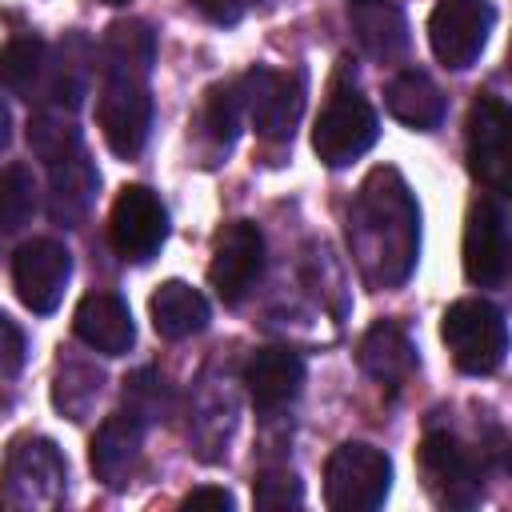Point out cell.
<instances>
[{
    "instance_id": "1",
    "label": "cell",
    "mask_w": 512,
    "mask_h": 512,
    "mask_svg": "<svg viewBox=\"0 0 512 512\" xmlns=\"http://www.w3.org/2000/svg\"><path fill=\"white\" fill-rule=\"evenodd\" d=\"M348 244L372 288H400L420 256V208L404 176L388 164L372 168L348 208Z\"/></svg>"
},
{
    "instance_id": "2",
    "label": "cell",
    "mask_w": 512,
    "mask_h": 512,
    "mask_svg": "<svg viewBox=\"0 0 512 512\" xmlns=\"http://www.w3.org/2000/svg\"><path fill=\"white\" fill-rule=\"evenodd\" d=\"M68 492V460L48 436H20L8 444L0 464V508L8 512H52Z\"/></svg>"
},
{
    "instance_id": "3",
    "label": "cell",
    "mask_w": 512,
    "mask_h": 512,
    "mask_svg": "<svg viewBox=\"0 0 512 512\" xmlns=\"http://www.w3.org/2000/svg\"><path fill=\"white\" fill-rule=\"evenodd\" d=\"M440 340L448 344L452 364L464 376H492L504 364V352H508V324H504V312L492 300L464 296V300L444 308Z\"/></svg>"
},
{
    "instance_id": "4",
    "label": "cell",
    "mask_w": 512,
    "mask_h": 512,
    "mask_svg": "<svg viewBox=\"0 0 512 512\" xmlns=\"http://www.w3.org/2000/svg\"><path fill=\"white\" fill-rule=\"evenodd\" d=\"M392 460L360 440L340 444L324 464V504L332 512H372L388 500Z\"/></svg>"
},
{
    "instance_id": "5",
    "label": "cell",
    "mask_w": 512,
    "mask_h": 512,
    "mask_svg": "<svg viewBox=\"0 0 512 512\" xmlns=\"http://www.w3.org/2000/svg\"><path fill=\"white\" fill-rule=\"evenodd\" d=\"M380 136V116L376 108L356 92V88H332L328 104L320 108L312 124V152L328 168H348L360 160Z\"/></svg>"
},
{
    "instance_id": "6",
    "label": "cell",
    "mask_w": 512,
    "mask_h": 512,
    "mask_svg": "<svg viewBox=\"0 0 512 512\" xmlns=\"http://www.w3.org/2000/svg\"><path fill=\"white\" fill-rule=\"evenodd\" d=\"M416 460H420L424 488L440 508H472V504H480V496H484V464L464 440H456L444 428H432L420 440Z\"/></svg>"
},
{
    "instance_id": "7",
    "label": "cell",
    "mask_w": 512,
    "mask_h": 512,
    "mask_svg": "<svg viewBox=\"0 0 512 512\" xmlns=\"http://www.w3.org/2000/svg\"><path fill=\"white\" fill-rule=\"evenodd\" d=\"M108 240H112V248L124 264H148L168 240L164 200L144 184L120 188V196L112 204V216H108Z\"/></svg>"
},
{
    "instance_id": "8",
    "label": "cell",
    "mask_w": 512,
    "mask_h": 512,
    "mask_svg": "<svg viewBox=\"0 0 512 512\" xmlns=\"http://www.w3.org/2000/svg\"><path fill=\"white\" fill-rule=\"evenodd\" d=\"M492 20H496V12L488 0H436V8L428 16L432 56L452 72L472 68L488 44Z\"/></svg>"
},
{
    "instance_id": "9",
    "label": "cell",
    "mask_w": 512,
    "mask_h": 512,
    "mask_svg": "<svg viewBox=\"0 0 512 512\" xmlns=\"http://www.w3.org/2000/svg\"><path fill=\"white\" fill-rule=\"evenodd\" d=\"M96 120L104 132V144L120 156V160H136L148 144L152 132V96H148V80H120V76H104L100 88V104H96Z\"/></svg>"
},
{
    "instance_id": "10",
    "label": "cell",
    "mask_w": 512,
    "mask_h": 512,
    "mask_svg": "<svg viewBox=\"0 0 512 512\" xmlns=\"http://www.w3.org/2000/svg\"><path fill=\"white\" fill-rule=\"evenodd\" d=\"M508 136H512L508 104L492 92L476 96L472 108H468V168L496 196L508 192V164H512Z\"/></svg>"
},
{
    "instance_id": "11",
    "label": "cell",
    "mask_w": 512,
    "mask_h": 512,
    "mask_svg": "<svg viewBox=\"0 0 512 512\" xmlns=\"http://www.w3.org/2000/svg\"><path fill=\"white\" fill-rule=\"evenodd\" d=\"M244 100H248V124L268 144H288L304 108V80L300 72H272L252 68L244 72Z\"/></svg>"
},
{
    "instance_id": "12",
    "label": "cell",
    "mask_w": 512,
    "mask_h": 512,
    "mask_svg": "<svg viewBox=\"0 0 512 512\" xmlns=\"http://www.w3.org/2000/svg\"><path fill=\"white\" fill-rule=\"evenodd\" d=\"M464 276L476 288H500L508 276V212L496 192L472 200L464 220Z\"/></svg>"
},
{
    "instance_id": "13",
    "label": "cell",
    "mask_w": 512,
    "mask_h": 512,
    "mask_svg": "<svg viewBox=\"0 0 512 512\" xmlns=\"http://www.w3.org/2000/svg\"><path fill=\"white\" fill-rule=\"evenodd\" d=\"M68 276H72V252L56 236H36V240L20 244L16 260H12L16 296L36 316H48L60 308Z\"/></svg>"
},
{
    "instance_id": "14",
    "label": "cell",
    "mask_w": 512,
    "mask_h": 512,
    "mask_svg": "<svg viewBox=\"0 0 512 512\" xmlns=\"http://www.w3.org/2000/svg\"><path fill=\"white\" fill-rule=\"evenodd\" d=\"M264 272V236L252 220H232L216 236L212 264H208V284L224 304H240Z\"/></svg>"
},
{
    "instance_id": "15",
    "label": "cell",
    "mask_w": 512,
    "mask_h": 512,
    "mask_svg": "<svg viewBox=\"0 0 512 512\" xmlns=\"http://www.w3.org/2000/svg\"><path fill=\"white\" fill-rule=\"evenodd\" d=\"M300 384H304V360L292 348H280V344L256 348L244 364V388L256 412H280L300 396Z\"/></svg>"
},
{
    "instance_id": "16",
    "label": "cell",
    "mask_w": 512,
    "mask_h": 512,
    "mask_svg": "<svg viewBox=\"0 0 512 512\" xmlns=\"http://www.w3.org/2000/svg\"><path fill=\"white\" fill-rule=\"evenodd\" d=\"M72 332L104 356H124L136 344V324L116 292H88L72 312Z\"/></svg>"
},
{
    "instance_id": "17",
    "label": "cell",
    "mask_w": 512,
    "mask_h": 512,
    "mask_svg": "<svg viewBox=\"0 0 512 512\" xmlns=\"http://www.w3.org/2000/svg\"><path fill=\"white\" fill-rule=\"evenodd\" d=\"M144 420H136L132 412H112L96 436H92V472L100 484L108 488H124L128 476L136 472V460H140V448H144Z\"/></svg>"
},
{
    "instance_id": "18",
    "label": "cell",
    "mask_w": 512,
    "mask_h": 512,
    "mask_svg": "<svg viewBox=\"0 0 512 512\" xmlns=\"http://www.w3.org/2000/svg\"><path fill=\"white\" fill-rule=\"evenodd\" d=\"M92 44L84 32H68L60 44H56V56H48V68H44V84H40V96L44 108H60V112H76L80 100L88 96V80H92Z\"/></svg>"
},
{
    "instance_id": "19",
    "label": "cell",
    "mask_w": 512,
    "mask_h": 512,
    "mask_svg": "<svg viewBox=\"0 0 512 512\" xmlns=\"http://www.w3.org/2000/svg\"><path fill=\"white\" fill-rule=\"evenodd\" d=\"M96 188H100V172L88 160V152H72L68 160L48 168V216L60 228H76L92 204H96Z\"/></svg>"
},
{
    "instance_id": "20",
    "label": "cell",
    "mask_w": 512,
    "mask_h": 512,
    "mask_svg": "<svg viewBox=\"0 0 512 512\" xmlns=\"http://www.w3.org/2000/svg\"><path fill=\"white\" fill-rule=\"evenodd\" d=\"M356 360L364 368V376H372L384 388H400L412 372H416V348L408 340V332L396 320H376L356 348Z\"/></svg>"
},
{
    "instance_id": "21",
    "label": "cell",
    "mask_w": 512,
    "mask_h": 512,
    "mask_svg": "<svg viewBox=\"0 0 512 512\" xmlns=\"http://www.w3.org/2000/svg\"><path fill=\"white\" fill-rule=\"evenodd\" d=\"M384 108H388L400 124H408L412 132H432V128H440V124H444V112H448L444 92H440L436 80H432L428 72H420V68H404V72H396V76L388 80V88H384Z\"/></svg>"
},
{
    "instance_id": "22",
    "label": "cell",
    "mask_w": 512,
    "mask_h": 512,
    "mask_svg": "<svg viewBox=\"0 0 512 512\" xmlns=\"http://www.w3.org/2000/svg\"><path fill=\"white\" fill-rule=\"evenodd\" d=\"M100 60H104V76H120V80H148L152 64H156V32L144 20H116L104 32L100 44Z\"/></svg>"
},
{
    "instance_id": "23",
    "label": "cell",
    "mask_w": 512,
    "mask_h": 512,
    "mask_svg": "<svg viewBox=\"0 0 512 512\" xmlns=\"http://www.w3.org/2000/svg\"><path fill=\"white\" fill-rule=\"evenodd\" d=\"M148 312H152V328H156L164 340L196 336V332H204V324H208V300H204V292H196V288L184 284V280H164V284L152 292Z\"/></svg>"
},
{
    "instance_id": "24",
    "label": "cell",
    "mask_w": 512,
    "mask_h": 512,
    "mask_svg": "<svg viewBox=\"0 0 512 512\" xmlns=\"http://www.w3.org/2000/svg\"><path fill=\"white\" fill-rule=\"evenodd\" d=\"M352 28H356V40L364 44V52L380 64H392L408 52V24L400 16V8H392L388 0H376V4H356L352 12Z\"/></svg>"
},
{
    "instance_id": "25",
    "label": "cell",
    "mask_w": 512,
    "mask_h": 512,
    "mask_svg": "<svg viewBox=\"0 0 512 512\" xmlns=\"http://www.w3.org/2000/svg\"><path fill=\"white\" fill-rule=\"evenodd\" d=\"M48 68V44L40 36H12L0 44V88L24 100L40 96Z\"/></svg>"
},
{
    "instance_id": "26",
    "label": "cell",
    "mask_w": 512,
    "mask_h": 512,
    "mask_svg": "<svg viewBox=\"0 0 512 512\" xmlns=\"http://www.w3.org/2000/svg\"><path fill=\"white\" fill-rule=\"evenodd\" d=\"M244 120H248L244 76H236V80H224V84H216V88L204 96V112H200V124H204V136H208V140H212L220 152H228V148L236 144V136H240Z\"/></svg>"
},
{
    "instance_id": "27",
    "label": "cell",
    "mask_w": 512,
    "mask_h": 512,
    "mask_svg": "<svg viewBox=\"0 0 512 512\" xmlns=\"http://www.w3.org/2000/svg\"><path fill=\"white\" fill-rule=\"evenodd\" d=\"M28 148H32L36 160H44V168H52V164L68 160L72 152H80L84 140H80V128H76L72 112H60V108L32 112V120H28Z\"/></svg>"
},
{
    "instance_id": "28",
    "label": "cell",
    "mask_w": 512,
    "mask_h": 512,
    "mask_svg": "<svg viewBox=\"0 0 512 512\" xmlns=\"http://www.w3.org/2000/svg\"><path fill=\"white\" fill-rule=\"evenodd\" d=\"M100 384H104V372L88 360H68L56 368V380H52V404L56 412H64L68 420H84L100 396Z\"/></svg>"
},
{
    "instance_id": "29",
    "label": "cell",
    "mask_w": 512,
    "mask_h": 512,
    "mask_svg": "<svg viewBox=\"0 0 512 512\" xmlns=\"http://www.w3.org/2000/svg\"><path fill=\"white\" fill-rule=\"evenodd\" d=\"M40 192L32 180V168L24 164H4L0 168V232H16L36 216Z\"/></svg>"
},
{
    "instance_id": "30",
    "label": "cell",
    "mask_w": 512,
    "mask_h": 512,
    "mask_svg": "<svg viewBox=\"0 0 512 512\" xmlns=\"http://www.w3.org/2000/svg\"><path fill=\"white\" fill-rule=\"evenodd\" d=\"M124 412H132L144 424H156L168 416V388L156 368H140L124 380Z\"/></svg>"
},
{
    "instance_id": "31",
    "label": "cell",
    "mask_w": 512,
    "mask_h": 512,
    "mask_svg": "<svg viewBox=\"0 0 512 512\" xmlns=\"http://www.w3.org/2000/svg\"><path fill=\"white\" fill-rule=\"evenodd\" d=\"M252 504L260 512H280V508H300L304 504V488L296 480V472L288 468H268L256 476L252 484Z\"/></svg>"
},
{
    "instance_id": "32",
    "label": "cell",
    "mask_w": 512,
    "mask_h": 512,
    "mask_svg": "<svg viewBox=\"0 0 512 512\" xmlns=\"http://www.w3.org/2000/svg\"><path fill=\"white\" fill-rule=\"evenodd\" d=\"M24 360H28V340H24L20 324L0 312V384L12 380V376H20Z\"/></svg>"
},
{
    "instance_id": "33",
    "label": "cell",
    "mask_w": 512,
    "mask_h": 512,
    "mask_svg": "<svg viewBox=\"0 0 512 512\" xmlns=\"http://www.w3.org/2000/svg\"><path fill=\"white\" fill-rule=\"evenodd\" d=\"M196 4V12L204 16V20H212V24H236L248 8H252V0H192Z\"/></svg>"
},
{
    "instance_id": "34",
    "label": "cell",
    "mask_w": 512,
    "mask_h": 512,
    "mask_svg": "<svg viewBox=\"0 0 512 512\" xmlns=\"http://www.w3.org/2000/svg\"><path fill=\"white\" fill-rule=\"evenodd\" d=\"M184 508H220V512H232L236 500H232L228 488H212V484H204V488H192V492L184 496Z\"/></svg>"
},
{
    "instance_id": "35",
    "label": "cell",
    "mask_w": 512,
    "mask_h": 512,
    "mask_svg": "<svg viewBox=\"0 0 512 512\" xmlns=\"http://www.w3.org/2000/svg\"><path fill=\"white\" fill-rule=\"evenodd\" d=\"M8 140H12V112H8V104L0 96V152L8 148Z\"/></svg>"
},
{
    "instance_id": "36",
    "label": "cell",
    "mask_w": 512,
    "mask_h": 512,
    "mask_svg": "<svg viewBox=\"0 0 512 512\" xmlns=\"http://www.w3.org/2000/svg\"><path fill=\"white\" fill-rule=\"evenodd\" d=\"M100 4H128V0H100Z\"/></svg>"
},
{
    "instance_id": "37",
    "label": "cell",
    "mask_w": 512,
    "mask_h": 512,
    "mask_svg": "<svg viewBox=\"0 0 512 512\" xmlns=\"http://www.w3.org/2000/svg\"><path fill=\"white\" fill-rule=\"evenodd\" d=\"M352 4H376V0H352Z\"/></svg>"
}]
</instances>
